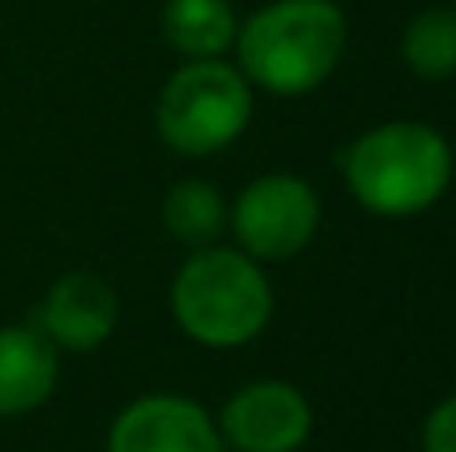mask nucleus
<instances>
[{"instance_id": "obj_1", "label": "nucleus", "mask_w": 456, "mask_h": 452, "mask_svg": "<svg viewBox=\"0 0 456 452\" xmlns=\"http://www.w3.org/2000/svg\"><path fill=\"white\" fill-rule=\"evenodd\" d=\"M345 40L348 24L337 0H273L236 28V52L248 85L300 96L337 72Z\"/></svg>"}, {"instance_id": "obj_2", "label": "nucleus", "mask_w": 456, "mask_h": 452, "mask_svg": "<svg viewBox=\"0 0 456 452\" xmlns=\"http://www.w3.org/2000/svg\"><path fill=\"white\" fill-rule=\"evenodd\" d=\"M345 181L356 205L377 216H417L444 197L452 149L433 125L388 120L345 149Z\"/></svg>"}, {"instance_id": "obj_3", "label": "nucleus", "mask_w": 456, "mask_h": 452, "mask_svg": "<svg viewBox=\"0 0 456 452\" xmlns=\"http://www.w3.org/2000/svg\"><path fill=\"white\" fill-rule=\"evenodd\" d=\"M173 317L197 344L236 349L273 320V285L260 261L240 248H197L173 280Z\"/></svg>"}, {"instance_id": "obj_4", "label": "nucleus", "mask_w": 456, "mask_h": 452, "mask_svg": "<svg viewBox=\"0 0 456 452\" xmlns=\"http://www.w3.org/2000/svg\"><path fill=\"white\" fill-rule=\"evenodd\" d=\"M252 120V85L240 69L216 61H189L165 80L157 101V133L181 157L221 152Z\"/></svg>"}, {"instance_id": "obj_5", "label": "nucleus", "mask_w": 456, "mask_h": 452, "mask_svg": "<svg viewBox=\"0 0 456 452\" xmlns=\"http://www.w3.org/2000/svg\"><path fill=\"white\" fill-rule=\"evenodd\" d=\"M228 221L240 240V253H248L252 261H292L321 229V197L300 176L268 173L236 197Z\"/></svg>"}, {"instance_id": "obj_6", "label": "nucleus", "mask_w": 456, "mask_h": 452, "mask_svg": "<svg viewBox=\"0 0 456 452\" xmlns=\"http://www.w3.org/2000/svg\"><path fill=\"white\" fill-rule=\"evenodd\" d=\"M216 429L240 452H297L313 432V405L289 381H252L228 397Z\"/></svg>"}, {"instance_id": "obj_7", "label": "nucleus", "mask_w": 456, "mask_h": 452, "mask_svg": "<svg viewBox=\"0 0 456 452\" xmlns=\"http://www.w3.org/2000/svg\"><path fill=\"white\" fill-rule=\"evenodd\" d=\"M109 452H224L216 421L189 397H141L112 421Z\"/></svg>"}, {"instance_id": "obj_8", "label": "nucleus", "mask_w": 456, "mask_h": 452, "mask_svg": "<svg viewBox=\"0 0 456 452\" xmlns=\"http://www.w3.org/2000/svg\"><path fill=\"white\" fill-rule=\"evenodd\" d=\"M40 333L72 352H93L117 328V293L93 272H69L48 288L37 312Z\"/></svg>"}, {"instance_id": "obj_9", "label": "nucleus", "mask_w": 456, "mask_h": 452, "mask_svg": "<svg viewBox=\"0 0 456 452\" xmlns=\"http://www.w3.org/2000/svg\"><path fill=\"white\" fill-rule=\"evenodd\" d=\"M56 349L40 328H0V416L45 405L56 389Z\"/></svg>"}, {"instance_id": "obj_10", "label": "nucleus", "mask_w": 456, "mask_h": 452, "mask_svg": "<svg viewBox=\"0 0 456 452\" xmlns=\"http://www.w3.org/2000/svg\"><path fill=\"white\" fill-rule=\"evenodd\" d=\"M236 12L228 0H168L165 36L189 61H216L236 44Z\"/></svg>"}, {"instance_id": "obj_11", "label": "nucleus", "mask_w": 456, "mask_h": 452, "mask_svg": "<svg viewBox=\"0 0 456 452\" xmlns=\"http://www.w3.org/2000/svg\"><path fill=\"white\" fill-rule=\"evenodd\" d=\"M160 216H165V229L173 232L176 240L192 245V248L213 245V240L224 232V224H228V208H224L221 189H216V184H208V181H181V184H173V189H168V197H165Z\"/></svg>"}, {"instance_id": "obj_12", "label": "nucleus", "mask_w": 456, "mask_h": 452, "mask_svg": "<svg viewBox=\"0 0 456 452\" xmlns=\"http://www.w3.org/2000/svg\"><path fill=\"white\" fill-rule=\"evenodd\" d=\"M401 52L420 80L456 77V8H425L412 16Z\"/></svg>"}, {"instance_id": "obj_13", "label": "nucleus", "mask_w": 456, "mask_h": 452, "mask_svg": "<svg viewBox=\"0 0 456 452\" xmlns=\"http://www.w3.org/2000/svg\"><path fill=\"white\" fill-rule=\"evenodd\" d=\"M425 452H456V397L441 400L425 421V437H420Z\"/></svg>"}, {"instance_id": "obj_14", "label": "nucleus", "mask_w": 456, "mask_h": 452, "mask_svg": "<svg viewBox=\"0 0 456 452\" xmlns=\"http://www.w3.org/2000/svg\"><path fill=\"white\" fill-rule=\"evenodd\" d=\"M452 4H456V0H452Z\"/></svg>"}]
</instances>
